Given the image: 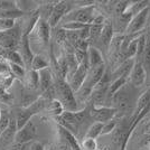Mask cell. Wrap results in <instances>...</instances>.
Returning <instances> with one entry per match:
<instances>
[{
  "label": "cell",
  "mask_w": 150,
  "mask_h": 150,
  "mask_svg": "<svg viewBox=\"0 0 150 150\" xmlns=\"http://www.w3.org/2000/svg\"><path fill=\"white\" fill-rule=\"evenodd\" d=\"M137 92L138 88H133L129 83H127L113 94L111 99V104H112L111 106L117 110L118 118L131 117L133 114L138 99Z\"/></svg>",
  "instance_id": "1"
},
{
  "label": "cell",
  "mask_w": 150,
  "mask_h": 150,
  "mask_svg": "<svg viewBox=\"0 0 150 150\" xmlns=\"http://www.w3.org/2000/svg\"><path fill=\"white\" fill-rule=\"evenodd\" d=\"M47 103L48 102L45 100L42 95H39V98L34 103H31L30 105L26 106V108H21V106L15 108L13 111H11V113H13V118L16 120L17 129H20L26 123H28L34 115L43 112L45 109H46Z\"/></svg>",
  "instance_id": "2"
},
{
  "label": "cell",
  "mask_w": 150,
  "mask_h": 150,
  "mask_svg": "<svg viewBox=\"0 0 150 150\" xmlns=\"http://www.w3.org/2000/svg\"><path fill=\"white\" fill-rule=\"evenodd\" d=\"M54 90L55 99L62 103L64 111H77V102L75 99V94L66 80L54 79Z\"/></svg>",
  "instance_id": "3"
},
{
  "label": "cell",
  "mask_w": 150,
  "mask_h": 150,
  "mask_svg": "<svg viewBox=\"0 0 150 150\" xmlns=\"http://www.w3.org/2000/svg\"><path fill=\"white\" fill-rule=\"evenodd\" d=\"M94 8H95V4L86 7H76L64 16V18L62 19V24L75 21V23H81L85 25H91L95 17Z\"/></svg>",
  "instance_id": "4"
},
{
  "label": "cell",
  "mask_w": 150,
  "mask_h": 150,
  "mask_svg": "<svg viewBox=\"0 0 150 150\" xmlns=\"http://www.w3.org/2000/svg\"><path fill=\"white\" fill-rule=\"evenodd\" d=\"M23 28L16 24L13 29L0 33V46L6 50H17L20 38L23 35Z\"/></svg>",
  "instance_id": "5"
},
{
  "label": "cell",
  "mask_w": 150,
  "mask_h": 150,
  "mask_svg": "<svg viewBox=\"0 0 150 150\" xmlns=\"http://www.w3.org/2000/svg\"><path fill=\"white\" fill-rule=\"evenodd\" d=\"M150 8L147 7L142 9L140 13H138L136 16H133L130 20V23L127 26V29L125 31V35H134V34H140L146 29L147 26V20L149 17Z\"/></svg>",
  "instance_id": "6"
},
{
  "label": "cell",
  "mask_w": 150,
  "mask_h": 150,
  "mask_svg": "<svg viewBox=\"0 0 150 150\" xmlns=\"http://www.w3.org/2000/svg\"><path fill=\"white\" fill-rule=\"evenodd\" d=\"M71 4L72 2H69V1H56L55 2L50 18L47 20V23H48L50 27L52 28V30L54 28H56L58 24L62 21V19L64 18V16L73 9V6Z\"/></svg>",
  "instance_id": "7"
},
{
  "label": "cell",
  "mask_w": 150,
  "mask_h": 150,
  "mask_svg": "<svg viewBox=\"0 0 150 150\" xmlns=\"http://www.w3.org/2000/svg\"><path fill=\"white\" fill-rule=\"evenodd\" d=\"M88 106V111L90 115L93 119L94 122H100V123H106L109 121H111L117 117V110L112 106Z\"/></svg>",
  "instance_id": "8"
},
{
  "label": "cell",
  "mask_w": 150,
  "mask_h": 150,
  "mask_svg": "<svg viewBox=\"0 0 150 150\" xmlns=\"http://www.w3.org/2000/svg\"><path fill=\"white\" fill-rule=\"evenodd\" d=\"M88 69H90L88 59H85L84 62H82L81 64H79L77 69L66 80V82L69 84V86H71L72 91H73L74 93L77 92V91L80 90V88L83 85V83H84L86 76H88Z\"/></svg>",
  "instance_id": "9"
},
{
  "label": "cell",
  "mask_w": 150,
  "mask_h": 150,
  "mask_svg": "<svg viewBox=\"0 0 150 150\" xmlns=\"http://www.w3.org/2000/svg\"><path fill=\"white\" fill-rule=\"evenodd\" d=\"M37 138V128L33 121L26 123L23 128L17 130L13 144H29Z\"/></svg>",
  "instance_id": "10"
},
{
  "label": "cell",
  "mask_w": 150,
  "mask_h": 150,
  "mask_svg": "<svg viewBox=\"0 0 150 150\" xmlns=\"http://www.w3.org/2000/svg\"><path fill=\"white\" fill-rule=\"evenodd\" d=\"M113 35H114V29H113L112 21L109 20V19H105V21L103 24V27H102V30H101L100 38H99L98 43H96V45L94 47L98 48L100 52L102 50L104 53H108L109 46H110V43L112 40Z\"/></svg>",
  "instance_id": "11"
},
{
  "label": "cell",
  "mask_w": 150,
  "mask_h": 150,
  "mask_svg": "<svg viewBox=\"0 0 150 150\" xmlns=\"http://www.w3.org/2000/svg\"><path fill=\"white\" fill-rule=\"evenodd\" d=\"M146 81H147V73L144 71L142 63L134 61V64L128 77V83L133 88H139L146 84Z\"/></svg>",
  "instance_id": "12"
},
{
  "label": "cell",
  "mask_w": 150,
  "mask_h": 150,
  "mask_svg": "<svg viewBox=\"0 0 150 150\" xmlns=\"http://www.w3.org/2000/svg\"><path fill=\"white\" fill-rule=\"evenodd\" d=\"M17 52L20 54V56L23 58L25 69H30V64L33 58H34V53H33L30 47V37H29V35H27V34H23L21 35Z\"/></svg>",
  "instance_id": "13"
},
{
  "label": "cell",
  "mask_w": 150,
  "mask_h": 150,
  "mask_svg": "<svg viewBox=\"0 0 150 150\" xmlns=\"http://www.w3.org/2000/svg\"><path fill=\"white\" fill-rule=\"evenodd\" d=\"M31 35L35 34V36L37 38V40L43 45L47 46L50 44V36H52V28L50 27L48 23L44 19L39 18L36 26L34 27L33 31L30 33Z\"/></svg>",
  "instance_id": "14"
},
{
  "label": "cell",
  "mask_w": 150,
  "mask_h": 150,
  "mask_svg": "<svg viewBox=\"0 0 150 150\" xmlns=\"http://www.w3.org/2000/svg\"><path fill=\"white\" fill-rule=\"evenodd\" d=\"M17 130L18 129H17V125H16V120L11 113V119H10L8 128L0 134V150H8L9 147L13 146Z\"/></svg>",
  "instance_id": "15"
},
{
  "label": "cell",
  "mask_w": 150,
  "mask_h": 150,
  "mask_svg": "<svg viewBox=\"0 0 150 150\" xmlns=\"http://www.w3.org/2000/svg\"><path fill=\"white\" fill-rule=\"evenodd\" d=\"M38 73H39V90L42 93H44L54 86V77L50 67L42 69Z\"/></svg>",
  "instance_id": "16"
},
{
  "label": "cell",
  "mask_w": 150,
  "mask_h": 150,
  "mask_svg": "<svg viewBox=\"0 0 150 150\" xmlns=\"http://www.w3.org/2000/svg\"><path fill=\"white\" fill-rule=\"evenodd\" d=\"M88 59L90 69H95V67H98V66H101V65L105 64L103 54H102L98 48L93 47V46H90V47H88Z\"/></svg>",
  "instance_id": "17"
},
{
  "label": "cell",
  "mask_w": 150,
  "mask_h": 150,
  "mask_svg": "<svg viewBox=\"0 0 150 150\" xmlns=\"http://www.w3.org/2000/svg\"><path fill=\"white\" fill-rule=\"evenodd\" d=\"M24 81L28 90H31V91L38 90L39 88V73L37 71L27 69Z\"/></svg>",
  "instance_id": "18"
},
{
  "label": "cell",
  "mask_w": 150,
  "mask_h": 150,
  "mask_svg": "<svg viewBox=\"0 0 150 150\" xmlns=\"http://www.w3.org/2000/svg\"><path fill=\"white\" fill-rule=\"evenodd\" d=\"M148 104H150V88H147V90L141 92V94L138 96L137 102H136V109L133 113L139 114Z\"/></svg>",
  "instance_id": "19"
},
{
  "label": "cell",
  "mask_w": 150,
  "mask_h": 150,
  "mask_svg": "<svg viewBox=\"0 0 150 150\" xmlns=\"http://www.w3.org/2000/svg\"><path fill=\"white\" fill-rule=\"evenodd\" d=\"M47 67H50V63L45 59V57L43 55H40V54L34 55V58H33L30 64V69L39 72V71L47 69Z\"/></svg>",
  "instance_id": "20"
},
{
  "label": "cell",
  "mask_w": 150,
  "mask_h": 150,
  "mask_svg": "<svg viewBox=\"0 0 150 150\" xmlns=\"http://www.w3.org/2000/svg\"><path fill=\"white\" fill-rule=\"evenodd\" d=\"M46 108H47V110L54 115V118H55V117H59V115L64 112V108H63L62 103L58 100H56V99H54V100H52L50 102H48Z\"/></svg>",
  "instance_id": "21"
},
{
  "label": "cell",
  "mask_w": 150,
  "mask_h": 150,
  "mask_svg": "<svg viewBox=\"0 0 150 150\" xmlns=\"http://www.w3.org/2000/svg\"><path fill=\"white\" fill-rule=\"evenodd\" d=\"M102 128H103V123L100 122H94L92 125L88 127V131L85 133V137L84 138H92V139H96L98 137L101 136V132H102Z\"/></svg>",
  "instance_id": "22"
},
{
  "label": "cell",
  "mask_w": 150,
  "mask_h": 150,
  "mask_svg": "<svg viewBox=\"0 0 150 150\" xmlns=\"http://www.w3.org/2000/svg\"><path fill=\"white\" fill-rule=\"evenodd\" d=\"M9 64V69H10V73L15 79H19L21 81H24L26 75V69L23 66H19L17 64H13V63H8Z\"/></svg>",
  "instance_id": "23"
},
{
  "label": "cell",
  "mask_w": 150,
  "mask_h": 150,
  "mask_svg": "<svg viewBox=\"0 0 150 150\" xmlns=\"http://www.w3.org/2000/svg\"><path fill=\"white\" fill-rule=\"evenodd\" d=\"M10 119H11V111L1 110V117H0V134L8 128Z\"/></svg>",
  "instance_id": "24"
},
{
  "label": "cell",
  "mask_w": 150,
  "mask_h": 150,
  "mask_svg": "<svg viewBox=\"0 0 150 150\" xmlns=\"http://www.w3.org/2000/svg\"><path fill=\"white\" fill-rule=\"evenodd\" d=\"M6 61L8 63H13V64H17L19 66H23L25 67L24 65V62H23V58L20 56L17 50H10L7 53V57H6Z\"/></svg>",
  "instance_id": "25"
},
{
  "label": "cell",
  "mask_w": 150,
  "mask_h": 150,
  "mask_svg": "<svg viewBox=\"0 0 150 150\" xmlns=\"http://www.w3.org/2000/svg\"><path fill=\"white\" fill-rule=\"evenodd\" d=\"M82 150H98L99 149V144L96 139H92V138H83L81 140Z\"/></svg>",
  "instance_id": "26"
},
{
  "label": "cell",
  "mask_w": 150,
  "mask_h": 150,
  "mask_svg": "<svg viewBox=\"0 0 150 150\" xmlns=\"http://www.w3.org/2000/svg\"><path fill=\"white\" fill-rule=\"evenodd\" d=\"M117 123H118V118H117V117H115L114 119L111 120V121H109V122H106V123H103V128H102L101 136L112 133L113 130H114V129H115V127H117Z\"/></svg>",
  "instance_id": "27"
},
{
  "label": "cell",
  "mask_w": 150,
  "mask_h": 150,
  "mask_svg": "<svg viewBox=\"0 0 150 150\" xmlns=\"http://www.w3.org/2000/svg\"><path fill=\"white\" fill-rule=\"evenodd\" d=\"M15 26H16V21L13 19L0 18V33L10 30V29H13Z\"/></svg>",
  "instance_id": "28"
},
{
  "label": "cell",
  "mask_w": 150,
  "mask_h": 150,
  "mask_svg": "<svg viewBox=\"0 0 150 150\" xmlns=\"http://www.w3.org/2000/svg\"><path fill=\"white\" fill-rule=\"evenodd\" d=\"M13 101V94H10L8 91L4 90V88L0 86V103H4V104H11Z\"/></svg>",
  "instance_id": "29"
},
{
  "label": "cell",
  "mask_w": 150,
  "mask_h": 150,
  "mask_svg": "<svg viewBox=\"0 0 150 150\" xmlns=\"http://www.w3.org/2000/svg\"><path fill=\"white\" fill-rule=\"evenodd\" d=\"M55 40L59 45H63L66 42V31L63 29L62 27H56L55 31Z\"/></svg>",
  "instance_id": "30"
},
{
  "label": "cell",
  "mask_w": 150,
  "mask_h": 150,
  "mask_svg": "<svg viewBox=\"0 0 150 150\" xmlns=\"http://www.w3.org/2000/svg\"><path fill=\"white\" fill-rule=\"evenodd\" d=\"M11 74L10 73V69H9V64L5 59H0V76L4 79Z\"/></svg>",
  "instance_id": "31"
},
{
  "label": "cell",
  "mask_w": 150,
  "mask_h": 150,
  "mask_svg": "<svg viewBox=\"0 0 150 150\" xmlns=\"http://www.w3.org/2000/svg\"><path fill=\"white\" fill-rule=\"evenodd\" d=\"M15 80H16V79L10 74L9 76H7V77H4V79H2V81H1V83H0V86L4 88V90L8 91L9 88H11V85H13V83L15 82Z\"/></svg>",
  "instance_id": "32"
},
{
  "label": "cell",
  "mask_w": 150,
  "mask_h": 150,
  "mask_svg": "<svg viewBox=\"0 0 150 150\" xmlns=\"http://www.w3.org/2000/svg\"><path fill=\"white\" fill-rule=\"evenodd\" d=\"M16 7V1L13 0H0V11L2 10H8V9H15Z\"/></svg>",
  "instance_id": "33"
},
{
  "label": "cell",
  "mask_w": 150,
  "mask_h": 150,
  "mask_svg": "<svg viewBox=\"0 0 150 150\" xmlns=\"http://www.w3.org/2000/svg\"><path fill=\"white\" fill-rule=\"evenodd\" d=\"M28 150H46V146L40 141H33Z\"/></svg>",
  "instance_id": "34"
},
{
  "label": "cell",
  "mask_w": 150,
  "mask_h": 150,
  "mask_svg": "<svg viewBox=\"0 0 150 150\" xmlns=\"http://www.w3.org/2000/svg\"><path fill=\"white\" fill-rule=\"evenodd\" d=\"M7 53H8V50H6L4 47L0 46V59H5V61H6Z\"/></svg>",
  "instance_id": "35"
},
{
  "label": "cell",
  "mask_w": 150,
  "mask_h": 150,
  "mask_svg": "<svg viewBox=\"0 0 150 150\" xmlns=\"http://www.w3.org/2000/svg\"><path fill=\"white\" fill-rule=\"evenodd\" d=\"M142 142H144L147 147H148V149L150 150V137L149 136H146L144 134V139H142Z\"/></svg>",
  "instance_id": "36"
},
{
  "label": "cell",
  "mask_w": 150,
  "mask_h": 150,
  "mask_svg": "<svg viewBox=\"0 0 150 150\" xmlns=\"http://www.w3.org/2000/svg\"><path fill=\"white\" fill-rule=\"evenodd\" d=\"M144 134H146V136H149L150 137V122H148L147 125H144Z\"/></svg>",
  "instance_id": "37"
},
{
  "label": "cell",
  "mask_w": 150,
  "mask_h": 150,
  "mask_svg": "<svg viewBox=\"0 0 150 150\" xmlns=\"http://www.w3.org/2000/svg\"><path fill=\"white\" fill-rule=\"evenodd\" d=\"M1 81H2V77H1V76H0V83H1Z\"/></svg>",
  "instance_id": "38"
},
{
  "label": "cell",
  "mask_w": 150,
  "mask_h": 150,
  "mask_svg": "<svg viewBox=\"0 0 150 150\" xmlns=\"http://www.w3.org/2000/svg\"><path fill=\"white\" fill-rule=\"evenodd\" d=\"M48 150H55V149H54V148H50Z\"/></svg>",
  "instance_id": "39"
},
{
  "label": "cell",
  "mask_w": 150,
  "mask_h": 150,
  "mask_svg": "<svg viewBox=\"0 0 150 150\" xmlns=\"http://www.w3.org/2000/svg\"><path fill=\"white\" fill-rule=\"evenodd\" d=\"M0 117H1V109H0Z\"/></svg>",
  "instance_id": "40"
}]
</instances>
